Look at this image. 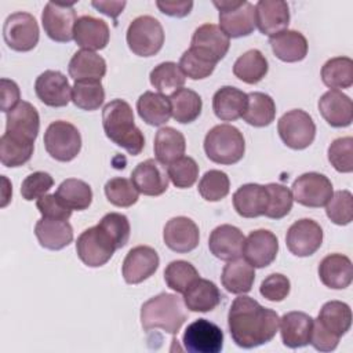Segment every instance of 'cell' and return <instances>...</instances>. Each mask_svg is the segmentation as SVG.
Masks as SVG:
<instances>
[{
  "instance_id": "b9f144b4",
  "label": "cell",
  "mask_w": 353,
  "mask_h": 353,
  "mask_svg": "<svg viewBox=\"0 0 353 353\" xmlns=\"http://www.w3.org/2000/svg\"><path fill=\"white\" fill-rule=\"evenodd\" d=\"M321 80L331 90L349 88L353 84V61L349 57L328 59L321 68Z\"/></svg>"
},
{
  "instance_id": "4dcf8cb0",
  "label": "cell",
  "mask_w": 353,
  "mask_h": 353,
  "mask_svg": "<svg viewBox=\"0 0 353 353\" xmlns=\"http://www.w3.org/2000/svg\"><path fill=\"white\" fill-rule=\"evenodd\" d=\"M273 54L283 62H299L307 55V40L298 30H283L269 37Z\"/></svg>"
},
{
  "instance_id": "91938a15",
  "label": "cell",
  "mask_w": 353,
  "mask_h": 353,
  "mask_svg": "<svg viewBox=\"0 0 353 353\" xmlns=\"http://www.w3.org/2000/svg\"><path fill=\"white\" fill-rule=\"evenodd\" d=\"M339 336L330 332L317 319L313 320L309 343L319 352H332L339 343Z\"/></svg>"
},
{
  "instance_id": "83f0119b",
  "label": "cell",
  "mask_w": 353,
  "mask_h": 353,
  "mask_svg": "<svg viewBox=\"0 0 353 353\" xmlns=\"http://www.w3.org/2000/svg\"><path fill=\"white\" fill-rule=\"evenodd\" d=\"M190 47H194L216 62H219L229 51L230 39L214 23H204L199 26L190 41Z\"/></svg>"
},
{
  "instance_id": "5b68a950",
  "label": "cell",
  "mask_w": 353,
  "mask_h": 353,
  "mask_svg": "<svg viewBox=\"0 0 353 353\" xmlns=\"http://www.w3.org/2000/svg\"><path fill=\"white\" fill-rule=\"evenodd\" d=\"M219 11V28L230 39L251 34L255 28V6L247 0L212 1Z\"/></svg>"
},
{
  "instance_id": "ba28073f",
  "label": "cell",
  "mask_w": 353,
  "mask_h": 353,
  "mask_svg": "<svg viewBox=\"0 0 353 353\" xmlns=\"http://www.w3.org/2000/svg\"><path fill=\"white\" fill-rule=\"evenodd\" d=\"M116 250L114 241L99 225L81 232L76 241V252L80 261L90 268L103 266Z\"/></svg>"
},
{
  "instance_id": "11a10c76",
  "label": "cell",
  "mask_w": 353,
  "mask_h": 353,
  "mask_svg": "<svg viewBox=\"0 0 353 353\" xmlns=\"http://www.w3.org/2000/svg\"><path fill=\"white\" fill-rule=\"evenodd\" d=\"M98 225L112 237L117 250L123 248L128 243L131 228L125 215L120 212H109L102 216Z\"/></svg>"
},
{
  "instance_id": "f6af8a7d",
  "label": "cell",
  "mask_w": 353,
  "mask_h": 353,
  "mask_svg": "<svg viewBox=\"0 0 353 353\" xmlns=\"http://www.w3.org/2000/svg\"><path fill=\"white\" fill-rule=\"evenodd\" d=\"M72 101L83 110H97L105 101V90L101 81H74L72 87Z\"/></svg>"
},
{
  "instance_id": "816d5d0a",
  "label": "cell",
  "mask_w": 353,
  "mask_h": 353,
  "mask_svg": "<svg viewBox=\"0 0 353 353\" xmlns=\"http://www.w3.org/2000/svg\"><path fill=\"white\" fill-rule=\"evenodd\" d=\"M325 214L335 225L343 226L353 219V196L349 190H338L332 193L325 204Z\"/></svg>"
},
{
  "instance_id": "d590c367",
  "label": "cell",
  "mask_w": 353,
  "mask_h": 353,
  "mask_svg": "<svg viewBox=\"0 0 353 353\" xmlns=\"http://www.w3.org/2000/svg\"><path fill=\"white\" fill-rule=\"evenodd\" d=\"M139 117L149 125H163L171 117L170 98L161 92L145 91L137 101Z\"/></svg>"
},
{
  "instance_id": "6f0895ef",
  "label": "cell",
  "mask_w": 353,
  "mask_h": 353,
  "mask_svg": "<svg viewBox=\"0 0 353 353\" xmlns=\"http://www.w3.org/2000/svg\"><path fill=\"white\" fill-rule=\"evenodd\" d=\"M291 283L287 276L281 273H272L269 274L259 287V292L263 298L270 302H280L285 299L290 294Z\"/></svg>"
},
{
  "instance_id": "e575fe53",
  "label": "cell",
  "mask_w": 353,
  "mask_h": 353,
  "mask_svg": "<svg viewBox=\"0 0 353 353\" xmlns=\"http://www.w3.org/2000/svg\"><path fill=\"white\" fill-rule=\"evenodd\" d=\"M153 150L156 160L163 165H168L185 154V137L172 127H163L154 135Z\"/></svg>"
},
{
  "instance_id": "f35d334b",
  "label": "cell",
  "mask_w": 353,
  "mask_h": 353,
  "mask_svg": "<svg viewBox=\"0 0 353 353\" xmlns=\"http://www.w3.org/2000/svg\"><path fill=\"white\" fill-rule=\"evenodd\" d=\"M55 194L72 211H84L92 201L91 186L77 178H68L62 181Z\"/></svg>"
},
{
  "instance_id": "74e56055",
  "label": "cell",
  "mask_w": 353,
  "mask_h": 353,
  "mask_svg": "<svg viewBox=\"0 0 353 353\" xmlns=\"http://www.w3.org/2000/svg\"><path fill=\"white\" fill-rule=\"evenodd\" d=\"M268 59L256 48L245 51L236 59L233 65V74L247 84L259 83L268 74Z\"/></svg>"
},
{
  "instance_id": "4fadbf2b",
  "label": "cell",
  "mask_w": 353,
  "mask_h": 353,
  "mask_svg": "<svg viewBox=\"0 0 353 353\" xmlns=\"http://www.w3.org/2000/svg\"><path fill=\"white\" fill-rule=\"evenodd\" d=\"M182 342L189 353H219L223 347V332L210 320L199 319L186 327Z\"/></svg>"
},
{
  "instance_id": "f546056e",
  "label": "cell",
  "mask_w": 353,
  "mask_h": 353,
  "mask_svg": "<svg viewBox=\"0 0 353 353\" xmlns=\"http://www.w3.org/2000/svg\"><path fill=\"white\" fill-rule=\"evenodd\" d=\"M248 97L244 91L232 87H221L212 97V110L222 121H234L243 117Z\"/></svg>"
},
{
  "instance_id": "8fae6325",
  "label": "cell",
  "mask_w": 353,
  "mask_h": 353,
  "mask_svg": "<svg viewBox=\"0 0 353 353\" xmlns=\"http://www.w3.org/2000/svg\"><path fill=\"white\" fill-rule=\"evenodd\" d=\"M291 193L294 200L301 205L320 208L328 203L334 189L331 181L324 174L305 172L294 181Z\"/></svg>"
},
{
  "instance_id": "9f6ffc18",
  "label": "cell",
  "mask_w": 353,
  "mask_h": 353,
  "mask_svg": "<svg viewBox=\"0 0 353 353\" xmlns=\"http://www.w3.org/2000/svg\"><path fill=\"white\" fill-rule=\"evenodd\" d=\"M52 185L54 179L48 172L36 171L33 174H29L21 185L22 199H25L26 201L40 199L46 196V193L52 188Z\"/></svg>"
},
{
  "instance_id": "7bdbcfd3",
  "label": "cell",
  "mask_w": 353,
  "mask_h": 353,
  "mask_svg": "<svg viewBox=\"0 0 353 353\" xmlns=\"http://www.w3.org/2000/svg\"><path fill=\"white\" fill-rule=\"evenodd\" d=\"M216 61L212 59L211 57H208L207 54H204L203 51L194 48V47H189L179 59V68L183 72L185 76H188L192 80H201L208 77L215 66H216Z\"/></svg>"
},
{
  "instance_id": "1f68e13d",
  "label": "cell",
  "mask_w": 353,
  "mask_h": 353,
  "mask_svg": "<svg viewBox=\"0 0 353 353\" xmlns=\"http://www.w3.org/2000/svg\"><path fill=\"white\" fill-rule=\"evenodd\" d=\"M221 291L218 287L207 280L199 277L183 292V303L190 312H211L221 302Z\"/></svg>"
},
{
  "instance_id": "ab89813d",
  "label": "cell",
  "mask_w": 353,
  "mask_h": 353,
  "mask_svg": "<svg viewBox=\"0 0 353 353\" xmlns=\"http://www.w3.org/2000/svg\"><path fill=\"white\" fill-rule=\"evenodd\" d=\"M317 320L334 335H345L352 325V310L350 306L341 301H330L320 309Z\"/></svg>"
},
{
  "instance_id": "f1b7e54d",
  "label": "cell",
  "mask_w": 353,
  "mask_h": 353,
  "mask_svg": "<svg viewBox=\"0 0 353 353\" xmlns=\"http://www.w3.org/2000/svg\"><path fill=\"white\" fill-rule=\"evenodd\" d=\"M34 234L41 247L52 251L62 250L73 241L72 225L62 219H39L34 226Z\"/></svg>"
},
{
  "instance_id": "d6a6232c",
  "label": "cell",
  "mask_w": 353,
  "mask_h": 353,
  "mask_svg": "<svg viewBox=\"0 0 353 353\" xmlns=\"http://www.w3.org/2000/svg\"><path fill=\"white\" fill-rule=\"evenodd\" d=\"M255 268L244 258L229 261L222 270L221 281L225 290L230 294H247L251 291L255 280Z\"/></svg>"
},
{
  "instance_id": "52a82bcc",
  "label": "cell",
  "mask_w": 353,
  "mask_h": 353,
  "mask_svg": "<svg viewBox=\"0 0 353 353\" xmlns=\"http://www.w3.org/2000/svg\"><path fill=\"white\" fill-rule=\"evenodd\" d=\"M44 146L47 153L62 163L72 161L81 149L80 131L69 121H52L44 132Z\"/></svg>"
},
{
  "instance_id": "ac0fdd59",
  "label": "cell",
  "mask_w": 353,
  "mask_h": 353,
  "mask_svg": "<svg viewBox=\"0 0 353 353\" xmlns=\"http://www.w3.org/2000/svg\"><path fill=\"white\" fill-rule=\"evenodd\" d=\"M37 98L47 106L62 108L72 99V87L59 70H46L34 81Z\"/></svg>"
},
{
  "instance_id": "603a6c76",
  "label": "cell",
  "mask_w": 353,
  "mask_h": 353,
  "mask_svg": "<svg viewBox=\"0 0 353 353\" xmlns=\"http://www.w3.org/2000/svg\"><path fill=\"white\" fill-rule=\"evenodd\" d=\"M109 37V26L103 19H98L91 15L77 18L73 29V40L81 50H102L108 46Z\"/></svg>"
},
{
  "instance_id": "7c38bea8",
  "label": "cell",
  "mask_w": 353,
  "mask_h": 353,
  "mask_svg": "<svg viewBox=\"0 0 353 353\" xmlns=\"http://www.w3.org/2000/svg\"><path fill=\"white\" fill-rule=\"evenodd\" d=\"M76 11L73 3H47L41 14V23L46 34L58 43L73 40L76 23Z\"/></svg>"
},
{
  "instance_id": "2e32d148",
  "label": "cell",
  "mask_w": 353,
  "mask_h": 353,
  "mask_svg": "<svg viewBox=\"0 0 353 353\" xmlns=\"http://www.w3.org/2000/svg\"><path fill=\"white\" fill-rule=\"evenodd\" d=\"M160 265L159 254L149 245H137L123 261V277L127 284H139L154 274Z\"/></svg>"
},
{
  "instance_id": "d4e9b609",
  "label": "cell",
  "mask_w": 353,
  "mask_h": 353,
  "mask_svg": "<svg viewBox=\"0 0 353 353\" xmlns=\"http://www.w3.org/2000/svg\"><path fill=\"white\" fill-rule=\"evenodd\" d=\"M319 277L321 283L332 290H343L350 285L353 268L349 256L343 254H330L319 263Z\"/></svg>"
},
{
  "instance_id": "4316f807",
  "label": "cell",
  "mask_w": 353,
  "mask_h": 353,
  "mask_svg": "<svg viewBox=\"0 0 353 353\" xmlns=\"http://www.w3.org/2000/svg\"><path fill=\"white\" fill-rule=\"evenodd\" d=\"M268 199L265 185L245 183L233 193V207L243 218H256L265 214Z\"/></svg>"
},
{
  "instance_id": "277c9868",
  "label": "cell",
  "mask_w": 353,
  "mask_h": 353,
  "mask_svg": "<svg viewBox=\"0 0 353 353\" xmlns=\"http://www.w3.org/2000/svg\"><path fill=\"white\" fill-rule=\"evenodd\" d=\"M204 152L207 157L223 165L239 163L245 152V141L239 128L230 124L212 127L204 138Z\"/></svg>"
},
{
  "instance_id": "ffe728a7",
  "label": "cell",
  "mask_w": 353,
  "mask_h": 353,
  "mask_svg": "<svg viewBox=\"0 0 353 353\" xmlns=\"http://www.w3.org/2000/svg\"><path fill=\"white\" fill-rule=\"evenodd\" d=\"M168 174L156 159L141 161L131 172V181L139 193L145 196H160L168 189Z\"/></svg>"
},
{
  "instance_id": "be15d7a7",
  "label": "cell",
  "mask_w": 353,
  "mask_h": 353,
  "mask_svg": "<svg viewBox=\"0 0 353 353\" xmlns=\"http://www.w3.org/2000/svg\"><path fill=\"white\" fill-rule=\"evenodd\" d=\"M91 4L99 12H102L116 21V18L123 12L127 3L125 1H92Z\"/></svg>"
},
{
  "instance_id": "ee69618b",
  "label": "cell",
  "mask_w": 353,
  "mask_h": 353,
  "mask_svg": "<svg viewBox=\"0 0 353 353\" xmlns=\"http://www.w3.org/2000/svg\"><path fill=\"white\" fill-rule=\"evenodd\" d=\"M150 84L159 91V92H167V91H175L178 88H182L186 76L181 70L179 65L175 62H161L157 66H154L149 74Z\"/></svg>"
},
{
  "instance_id": "5bb4252c",
  "label": "cell",
  "mask_w": 353,
  "mask_h": 353,
  "mask_svg": "<svg viewBox=\"0 0 353 353\" xmlns=\"http://www.w3.org/2000/svg\"><path fill=\"white\" fill-rule=\"evenodd\" d=\"M323 243L321 226L309 218L295 221L287 230L285 244L291 254L295 256L313 255Z\"/></svg>"
},
{
  "instance_id": "e0dca14e",
  "label": "cell",
  "mask_w": 353,
  "mask_h": 353,
  "mask_svg": "<svg viewBox=\"0 0 353 353\" xmlns=\"http://www.w3.org/2000/svg\"><path fill=\"white\" fill-rule=\"evenodd\" d=\"M279 240L274 233L268 229L251 232L243 247L244 259L254 268L262 269L269 266L277 256Z\"/></svg>"
},
{
  "instance_id": "94428289",
  "label": "cell",
  "mask_w": 353,
  "mask_h": 353,
  "mask_svg": "<svg viewBox=\"0 0 353 353\" xmlns=\"http://www.w3.org/2000/svg\"><path fill=\"white\" fill-rule=\"evenodd\" d=\"M1 87V101H0V109L4 113H8L11 109H14L21 101V92L19 87L14 80L10 79H1L0 80Z\"/></svg>"
},
{
  "instance_id": "c3c4849f",
  "label": "cell",
  "mask_w": 353,
  "mask_h": 353,
  "mask_svg": "<svg viewBox=\"0 0 353 353\" xmlns=\"http://www.w3.org/2000/svg\"><path fill=\"white\" fill-rule=\"evenodd\" d=\"M105 194L110 204L116 207H131L138 201L139 192L131 179L116 176L105 183Z\"/></svg>"
},
{
  "instance_id": "e7e4bbea",
  "label": "cell",
  "mask_w": 353,
  "mask_h": 353,
  "mask_svg": "<svg viewBox=\"0 0 353 353\" xmlns=\"http://www.w3.org/2000/svg\"><path fill=\"white\" fill-rule=\"evenodd\" d=\"M1 181H3V183H4V186H3V200H1V207H6V205L8 204V201H10V199H11V196H10V194H7V192L12 193V189H11V186H10V183H8V179H7L4 175L1 176Z\"/></svg>"
},
{
  "instance_id": "8992f818",
  "label": "cell",
  "mask_w": 353,
  "mask_h": 353,
  "mask_svg": "<svg viewBox=\"0 0 353 353\" xmlns=\"http://www.w3.org/2000/svg\"><path fill=\"white\" fill-rule=\"evenodd\" d=\"M128 48L138 57H153L164 44V30L159 19L150 15L137 17L127 29Z\"/></svg>"
},
{
  "instance_id": "bcb514c9",
  "label": "cell",
  "mask_w": 353,
  "mask_h": 353,
  "mask_svg": "<svg viewBox=\"0 0 353 353\" xmlns=\"http://www.w3.org/2000/svg\"><path fill=\"white\" fill-rule=\"evenodd\" d=\"M199 277L200 276L197 269L190 262L182 259L170 262L164 269L165 284L179 294H183L188 287Z\"/></svg>"
},
{
  "instance_id": "7402d4cb",
  "label": "cell",
  "mask_w": 353,
  "mask_h": 353,
  "mask_svg": "<svg viewBox=\"0 0 353 353\" xmlns=\"http://www.w3.org/2000/svg\"><path fill=\"white\" fill-rule=\"evenodd\" d=\"M255 23L269 37L285 30L290 23L288 4L283 0H259L255 4Z\"/></svg>"
},
{
  "instance_id": "7a4b0ae2",
  "label": "cell",
  "mask_w": 353,
  "mask_h": 353,
  "mask_svg": "<svg viewBox=\"0 0 353 353\" xmlns=\"http://www.w3.org/2000/svg\"><path fill=\"white\" fill-rule=\"evenodd\" d=\"M102 125L106 137L117 146L137 156L145 148V137L134 123L132 108L124 99H113L103 106Z\"/></svg>"
},
{
  "instance_id": "d6986e66",
  "label": "cell",
  "mask_w": 353,
  "mask_h": 353,
  "mask_svg": "<svg viewBox=\"0 0 353 353\" xmlns=\"http://www.w3.org/2000/svg\"><path fill=\"white\" fill-rule=\"evenodd\" d=\"M163 240L175 252H190L199 245V226L188 216H174L164 226Z\"/></svg>"
},
{
  "instance_id": "6125c7cd",
  "label": "cell",
  "mask_w": 353,
  "mask_h": 353,
  "mask_svg": "<svg viewBox=\"0 0 353 353\" xmlns=\"http://www.w3.org/2000/svg\"><path fill=\"white\" fill-rule=\"evenodd\" d=\"M156 6L163 14L168 17L182 18L192 11L193 1H157Z\"/></svg>"
},
{
  "instance_id": "7dc6e473",
  "label": "cell",
  "mask_w": 353,
  "mask_h": 353,
  "mask_svg": "<svg viewBox=\"0 0 353 353\" xmlns=\"http://www.w3.org/2000/svg\"><path fill=\"white\" fill-rule=\"evenodd\" d=\"M33 149V143H25L3 134L0 138V161L10 168L21 167L30 160Z\"/></svg>"
},
{
  "instance_id": "8d00e7d4",
  "label": "cell",
  "mask_w": 353,
  "mask_h": 353,
  "mask_svg": "<svg viewBox=\"0 0 353 353\" xmlns=\"http://www.w3.org/2000/svg\"><path fill=\"white\" fill-rule=\"evenodd\" d=\"M168 98L171 105V116L175 121L189 124L200 116L203 101L196 91L182 87L171 92Z\"/></svg>"
},
{
  "instance_id": "cb8c5ba5",
  "label": "cell",
  "mask_w": 353,
  "mask_h": 353,
  "mask_svg": "<svg viewBox=\"0 0 353 353\" xmlns=\"http://www.w3.org/2000/svg\"><path fill=\"white\" fill-rule=\"evenodd\" d=\"M319 112L323 119L335 128L347 127L353 120L352 99L339 90H330L319 99Z\"/></svg>"
},
{
  "instance_id": "484cf974",
  "label": "cell",
  "mask_w": 353,
  "mask_h": 353,
  "mask_svg": "<svg viewBox=\"0 0 353 353\" xmlns=\"http://www.w3.org/2000/svg\"><path fill=\"white\" fill-rule=\"evenodd\" d=\"M279 325L283 343L287 347L296 349L309 345L313 319L307 313L288 312L280 319Z\"/></svg>"
},
{
  "instance_id": "6da1fadb",
  "label": "cell",
  "mask_w": 353,
  "mask_h": 353,
  "mask_svg": "<svg viewBox=\"0 0 353 353\" xmlns=\"http://www.w3.org/2000/svg\"><path fill=\"white\" fill-rule=\"evenodd\" d=\"M279 314L262 306L251 296H237L228 313V327L233 342L243 349H252L270 342L279 330Z\"/></svg>"
},
{
  "instance_id": "3957f363",
  "label": "cell",
  "mask_w": 353,
  "mask_h": 353,
  "mask_svg": "<svg viewBox=\"0 0 353 353\" xmlns=\"http://www.w3.org/2000/svg\"><path fill=\"white\" fill-rule=\"evenodd\" d=\"M185 321V303L176 294L161 292L148 299L141 307V324L145 331L160 328L175 335Z\"/></svg>"
},
{
  "instance_id": "f907efd6",
  "label": "cell",
  "mask_w": 353,
  "mask_h": 353,
  "mask_svg": "<svg viewBox=\"0 0 353 353\" xmlns=\"http://www.w3.org/2000/svg\"><path fill=\"white\" fill-rule=\"evenodd\" d=\"M265 186H266L269 199H268V207L263 215L272 219L284 218L292 208L294 197L291 190L280 183H268Z\"/></svg>"
},
{
  "instance_id": "44dd1931",
  "label": "cell",
  "mask_w": 353,
  "mask_h": 353,
  "mask_svg": "<svg viewBox=\"0 0 353 353\" xmlns=\"http://www.w3.org/2000/svg\"><path fill=\"white\" fill-rule=\"evenodd\" d=\"M245 237L243 232L229 223L216 226L208 239V248L211 254L221 261H233L243 255Z\"/></svg>"
},
{
  "instance_id": "680465c9",
  "label": "cell",
  "mask_w": 353,
  "mask_h": 353,
  "mask_svg": "<svg viewBox=\"0 0 353 353\" xmlns=\"http://www.w3.org/2000/svg\"><path fill=\"white\" fill-rule=\"evenodd\" d=\"M36 207L43 218L50 219H62L68 221L72 215V210L68 208L58 197L57 194H46L36 201Z\"/></svg>"
},
{
  "instance_id": "836d02e7",
  "label": "cell",
  "mask_w": 353,
  "mask_h": 353,
  "mask_svg": "<svg viewBox=\"0 0 353 353\" xmlns=\"http://www.w3.org/2000/svg\"><path fill=\"white\" fill-rule=\"evenodd\" d=\"M68 72L74 81H101V79L106 73V62L95 51L79 50L72 57L68 66Z\"/></svg>"
},
{
  "instance_id": "60d3db41",
  "label": "cell",
  "mask_w": 353,
  "mask_h": 353,
  "mask_svg": "<svg viewBox=\"0 0 353 353\" xmlns=\"http://www.w3.org/2000/svg\"><path fill=\"white\" fill-rule=\"evenodd\" d=\"M247 108L243 114L245 123L254 127L269 125L276 116V105L270 95L265 92H250L247 94Z\"/></svg>"
},
{
  "instance_id": "9c48e42d",
  "label": "cell",
  "mask_w": 353,
  "mask_h": 353,
  "mask_svg": "<svg viewBox=\"0 0 353 353\" xmlns=\"http://www.w3.org/2000/svg\"><path fill=\"white\" fill-rule=\"evenodd\" d=\"M281 141L294 150L310 146L316 137V124L312 116L302 109H292L284 113L277 123Z\"/></svg>"
},
{
  "instance_id": "681fc988",
  "label": "cell",
  "mask_w": 353,
  "mask_h": 353,
  "mask_svg": "<svg viewBox=\"0 0 353 353\" xmlns=\"http://www.w3.org/2000/svg\"><path fill=\"white\" fill-rule=\"evenodd\" d=\"M197 189L204 200L219 201L228 196L230 181L226 172L221 170H210L201 176Z\"/></svg>"
},
{
  "instance_id": "9a60e30c",
  "label": "cell",
  "mask_w": 353,
  "mask_h": 353,
  "mask_svg": "<svg viewBox=\"0 0 353 353\" xmlns=\"http://www.w3.org/2000/svg\"><path fill=\"white\" fill-rule=\"evenodd\" d=\"M40 130V116L37 109L26 102L21 101L14 109L7 113L6 119V135L25 142L33 143Z\"/></svg>"
},
{
  "instance_id": "30bf717a",
  "label": "cell",
  "mask_w": 353,
  "mask_h": 353,
  "mask_svg": "<svg viewBox=\"0 0 353 353\" xmlns=\"http://www.w3.org/2000/svg\"><path fill=\"white\" fill-rule=\"evenodd\" d=\"M39 25L36 18L25 11H17L8 15L3 26L6 44L19 52L33 50L39 43Z\"/></svg>"
},
{
  "instance_id": "f5cc1de1",
  "label": "cell",
  "mask_w": 353,
  "mask_h": 353,
  "mask_svg": "<svg viewBox=\"0 0 353 353\" xmlns=\"http://www.w3.org/2000/svg\"><path fill=\"white\" fill-rule=\"evenodd\" d=\"M167 174L176 188L186 189L193 186L197 181L199 165L194 159L189 156H182L181 159L167 165Z\"/></svg>"
},
{
  "instance_id": "db71d44e",
  "label": "cell",
  "mask_w": 353,
  "mask_h": 353,
  "mask_svg": "<svg viewBox=\"0 0 353 353\" xmlns=\"http://www.w3.org/2000/svg\"><path fill=\"white\" fill-rule=\"evenodd\" d=\"M328 161L331 165L343 174L353 171V138H336L328 146Z\"/></svg>"
}]
</instances>
